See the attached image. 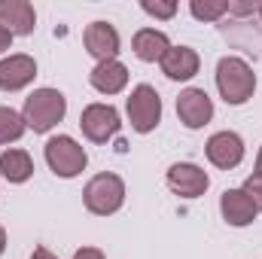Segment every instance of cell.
Wrapping results in <instances>:
<instances>
[{
	"label": "cell",
	"mask_w": 262,
	"mask_h": 259,
	"mask_svg": "<svg viewBox=\"0 0 262 259\" xmlns=\"http://www.w3.org/2000/svg\"><path fill=\"white\" fill-rule=\"evenodd\" d=\"M159 64H162V73H165L168 79H174V82H186V79H192V76L198 73L201 58H198L195 49H189V46H171Z\"/></svg>",
	"instance_id": "4fadbf2b"
},
{
	"label": "cell",
	"mask_w": 262,
	"mask_h": 259,
	"mask_svg": "<svg viewBox=\"0 0 262 259\" xmlns=\"http://www.w3.org/2000/svg\"><path fill=\"white\" fill-rule=\"evenodd\" d=\"M259 6L256 3H244V0H226V12H232V15H250V12H256Z\"/></svg>",
	"instance_id": "7402d4cb"
},
{
	"label": "cell",
	"mask_w": 262,
	"mask_h": 259,
	"mask_svg": "<svg viewBox=\"0 0 262 259\" xmlns=\"http://www.w3.org/2000/svg\"><path fill=\"white\" fill-rule=\"evenodd\" d=\"M25 119L21 113H15L12 107H0V143H12L25 134Z\"/></svg>",
	"instance_id": "ac0fdd59"
},
{
	"label": "cell",
	"mask_w": 262,
	"mask_h": 259,
	"mask_svg": "<svg viewBox=\"0 0 262 259\" xmlns=\"http://www.w3.org/2000/svg\"><path fill=\"white\" fill-rule=\"evenodd\" d=\"M189 12L198 21H216L220 15H226V0H192Z\"/></svg>",
	"instance_id": "d6986e66"
},
{
	"label": "cell",
	"mask_w": 262,
	"mask_h": 259,
	"mask_svg": "<svg viewBox=\"0 0 262 259\" xmlns=\"http://www.w3.org/2000/svg\"><path fill=\"white\" fill-rule=\"evenodd\" d=\"M67 113V98L58 89H37L31 98H25V110L21 119L25 125L37 134H46L49 128H55Z\"/></svg>",
	"instance_id": "7a4b0ae2"
},
{
	"label": "cell",
	"mask_w": 262,
	"mask_h": 259,
	"mask_svg": "<svg viewBox=\"0 0 262 259\" xmlns=\"http://www.w3.org/2000/svg\"><path fill=\"white\" fill-rule=\"evenodd\" d=\"M82 43H85V52L98 58V64L113 61L119 55V31L110 21H92L82 34Z\"/></svg>",
	"instance_id": "9c48e42d"
},
{
	"label": "cell",
	"mask_w": 262,
	"mask_h": 259,
	"mask_svg": "<svg viewBox=\"0 0 262 259\" xmlns=\"http://www.w3.org/2000/svg\"><path fill=\"white\" fill-rule=\"evenodd\" d=\"M119 125H122L119 122V113L110 104H89L82 110V116H79V128H82V134L92 143H107L119 131Z\"/></svg>",
	"instance_id": "8992f818"
},
{
	"label": "cell",
	"mask_w": 262,
	"mask_h": 259,
	"mask_svg": "<svg viewBox=\"0 0 262 259\" xmlns=\"http://www.w3.org/2000/svg\"><path fill=\"white\" fill-rule=\"evenodd\" d=\"M125 110H128L131 128L137 131V134H149V131L162 122V98L146 82H140V85L131 89L128 101H125Z\"/></svg>",
	"instance_id": "5b68a950"
},
{
	"label": "cell",
	"mask_w": 262,
	"mask_h": 259,
	"mask_svg": "<svg viewBox=\"0 0 262 259\" xmlns=\"http://www.w3.org/2000/svg\"><path fill=\"white\" fill-rule=\"evenodd\" d=\"M89 82L101 92V95H119L125 85H128V67L122 61H101V64L92 67L89 73Z\"/></svg>",
	"instance_id": "9a60e30c"
},
{
	"label": "cell",
	"mask_w": 262,
	"mask_h": 259,
	"mask_svg": "<svg viewBox=\"0 0 262 259\" xmlns=\"http://www.w3.org/2000/svg\"><path fill=\"white\" fill-rule=\"evenodd\" d=\"M0 174L9 183H25L34 174V162L25 149H6V153H0Z\"/></svg>",
	"instance_id": "e0dca14e"
},
{
	"label": "cell",
	"mask_w": 262,
	"mask_h": 259,
	"mask_svg": "<svg viewBox=\"0 0 262 259\" xmlns=\"http://www.w3.org/2000/svg\"><path fill=\"white\" fill-rule=\"evenodd\" d=\"M177 116L186 128H201L213 116V101L207 98L204 89H186L177 98Z\"/></svg>",
	"instance_id": "30bf717a"
},
{
	"label": "cell",
	"mask_w": 262,
	"mask_h": 259,
	"mask_svg": "<svg viewBox=\"0 0 262 259\" xmlns=\"http://www.w3.org/2000/svg\"><path fill=\"white\" fill-rule=\"evenodd\" d=\"M73 259H107L104 256V250H98V247H82V250H76Z\"/></svg>",
	"instance_id": "603a6c76"
},
{
	"label": "cell",
	"mask_w": 262,
	"mask_h": 259,
	"mask_svg": "<svg viewBox=\"0 0 262 259\" xmlns=\"http://www.w3.org/2000/svg\"><path fill=\"white\" fill-rule=\"evenodd\" d=\"M220 210H223V220L229 226H238V229L250 226L256 220V213H259L244 189H226V192L220 195Z\"/></svg>",
	"instance_id": "5bb4252c"
},
{
	"label": "cell",
	"mask_w": 262,
	"mask_h": 259,
	"mask_svg": "<svg viewBox=\"0 0 262 259\" xmlns=\"http://www.w3.org/2000/svg\"><path fill=\"white\" fill-rule=\"evenodd\" d=\"M131 49H134V55L140 61L149 64V61H162L165 58V52L171 49V40L162 31H156V28H140L134 34V40H131Z\"/></svg>",
	"instance_id": "2e32d148"
},
{
	"label": "cell",
	"mask_w": 262,
	"mask_h": 259,
	"mask_svg": "<svg viewBox=\"0 0 262 259\" xmlns=\"http://www.w3.org/2000/svg\"><path fill=\"white\" fill-rule=\"evenodd\" d=\"M3 250H6V229L0 226V256H3Z\"/></svg>",
	"instance_id": "484cf974"
},
{
	"label": "cell",
	"mask_w": 262,
	"mask_h": 259,
	"mask_svg": "<svg viewBox=\"0 0 262 259\" xmlns=\"http://www.w3.org/2000/svg\"><path fill=\"white\" fill-rule=\"evenodd\" d=\"M0 28L12 37H28L37 28V12L28 0H0Z\"/></svg>",
	"instance_id": "8fae6325"
},
{
	"label": "cell",
	"mask_w": 262,
	"mask_h": 259,
	"mask_svg": "<svg viewBox=\"0 0 262 259\" xmlns=\"http://www.w3.org/2000/svg\"><path fill=\"white\" fill-rule=\"evenodd\" d=\"M216 89H220V95H223L226 104L241 107L256 92V73H253V67L247 64L244 58L226 55L216 64Z\"/></svg>",
	"instance_id": "6da1fadb"
},
{
	"label": "cell",
	"mask_w": 262,
	"mask_h": 259,
	"mask_svg": "<svg viewBox=\"0 0 262 259\" xmlns=\"http://www.w3.org/2000/svg\"><path fill=\"white\" fill-rule=\"evenodd\" d=\"M31 259H58L52 250H46V247H34V253H31Z\"/></svg>",
	"instance_id": "cb8c5ba5"
},
{
	"label": "cell",
	"mask_w": 262,
	"mask_h": 259,
	"mask_svg": "<svg viewBox=\"0 0 262 259\" xmlns=\"http://www.w3.org/2000/svg\"><path fill=\"white\" fill-rule=\"evenodd\" d=\"M259 18H262V3H259Z\"/></svg>",
	"instance_id": "83f0119b"
},
{
	"label": "cell",
	"mask_w": 262,
	"mask_h": 259,
	"mask_svg": "<svg viewBox=\"0 0 262 259\" xmlns=\"http://www.w3.org/2000/svg\"><path fill=\"white\" fill-rule=\"evenodd\" d=\"M140 9H143L146 15H152V18H174L177 3H174V0H143Z\"/></svg>",
	"instance_id": "ffe728a7"
},
{
	"label": "cell",
	"mask_w": 262,
	"mask_h": 259,
	"mask_svg": "<svg viewBox=\"0 0 262 259\" xmlns=\"http://www.w3.org/2000/svg\"><path fill=\"white\" fill-rule=\"evenodd\" d=\"M241 189H244V192H247V198L253 201V207H256V210H262V174H253V177H247Z\"/></svg>",
	"instance_id": "44dd1931"
},
{
	"label": "cell",
	"mask_w": 262,
	"mask_h": 259,
	"mask_svg": "<svg viewBox=\"0 0 262 259\" xmlns=\"http://www.w3.org/2000/svg\"><path fill=\"white\" fill-rule=\"evenodd\" d=\"M82 201H85V207H89L95 217H110V213H116V210L125 204V183H122V177H119V174H110V171L95 174V177L85 183V189H82Z\"/></svg>",
	"instance_id": "3957f363"
},
{
	"label": "cell",
	"mask_w": 262,
	"mask_h": 259,
	"mask_svg": "<svg viewBox=\"0 0 262 259\" xmlns=\"http://www.w3.org/2000/svg\"><path fill=\"white\" fill-rule=\"evenodd\" d=\"M46 165L52 168L55 177L70 180V177H76V174L85 171L89 156H85V149H82L73 137H67V134H55V137L46 140Z\"/></svg>",
	"instance_id": "277c9868"
},
{
	"label": "cell",
	"mask_w": 262,
	"mask_h": 259,
	"mask_svg": "<svg viewBox=\"0 0 262 259\" xmlns=\"http://www.w3.org/2000/svg\"><path fill=\"white\" fill-rule=\"evenodd\" d=\"M168 186H171V192L183 195V198H198L207 192L210 177L204 168H198L192 162H177L168 168Z\"/></svg>",
	"instance_id": "ba28073f"
},
{
	"label": "cell",
	"mask_w": 262,
	"mask_h": 259,
	"mask_svg": "<svg viewBox=\"0 0 262 259\" xmlns=\"http://www.w3.org/2000/svg\"><path fill=\"white\" fill-rule=\"evenodd\" d=\"M204 153H207V162H210V165H216V168H223V171H232V168H238L241 159H244V140H241L235 131H216V134L207 140Z\"/></svg>",
	"instance_id": "52a82bcc"
},
{
	"label": "cell",
	"mask_w": 262,
	"mask_h": 259,
	"mask_svg": "<svg viewBox=\"0 0 262 259\" xmlns=\"http://www.w3.org/2000/svg\"><path fill=\"white\" fill-rule=\"evenodd\" d=\"M37 76V61L31 55H9L0 61V89L3 92H18L31 85Z\"/></svg>",
	"instance_id": "7c38bea8"
},
{
	"label": "cell",
	"mask_w": 262,
	"mask_h": 259,
	"mask_svg": "<svg viewBox=\"0 0 262 259\" xmlns=\"http://www.w3.org/2000/svg\"><path fill=\"white\" fill-rule=\"evenodd\" d=\"M9 46H12V34H9V31H3V28H0V52H6V49H9Z\"/></svg>",
	"instance_id": "d4e9b609"
},
{
	"label": "cell",
	"mask_w": 262,
	"mask_h": 259,
	"mask_svg": "<svg viewBox=\"0 0 262 259\" xmlns=\"http://www.w3.org/2000/svg\"><path fill=\"white\" fill-rule=\"evenodd\" d=\"M256 174H262V149H259V156H256Z\"/></svg>",
	"instance_id": "4316f807"
}]
</instances>
